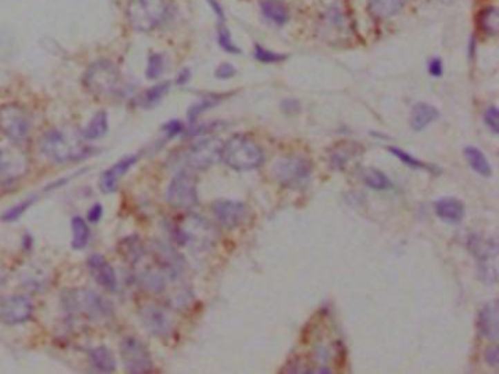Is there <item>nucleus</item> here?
<instances>
[{"instance_id": "nucleus-4", "label": "nucleus", "mask_w": 499, "mask_h": 374, "mask_svg": "<svg viewBox=\"0 0 499 374\" xmlns=\"http://www.w3.org/2000/svg\"><path fill=\"white\" fill-rule=\"evenodd\" d=\"M84 85L91 94L97 97L116 95L120 90V72L115 63L109 60H98L86 69L84 75Z\"/></svg>"}, {"instance_id": "nucleus-10", "label": "nucleus", "mask_w": 499, "mask_h": 374, "mask_svg": "<svg viewBox=\"0 0 499 374\" xmlns=\"http://www.w3.org/2000/svg\"><path fill=\"white\" fill-rule=\"evenodd\" d=\"M214 228L205 219L191 217L176 228V240L182 246L205 248L207 244L214 240Z\"/></svg>"}, {"instance_id": "nucleus-17", "label": "nucleus", "mask_w": 499, "mask_h": 374, "mask_svg": "<svg viewBox=\"0 0 499 374\" xmlns=\"http://www.w3.org/2000/svg\"><path fill=\"white\" fill-rule=\"evenodd\" d=\"M141 320L147 331L158 338H164L171 332V320L166 311L160 307L145 306L141 310Z\"/></svg>"}, {"instance_id": "nucleus-44", "label": "nucleus", "mask_w": 499, "mask_h": 374, "mask_svg": "<svg viewBox=\"0 0 499 374\" xmlns=\"http://www.w3.org/2000/svg\"><path fill=\"white\" fill-rule=\"evenodd\" d=\"M208 2H209V6L213 8V10H214V14H216L218 22H224V21H226V17H224V10H223V8L220 6V3L217 2V0H208Z\"/></svg>"}, {"instance_id": "nucleus-43", "label": "nucleus", "mask_w": 499, "mask_h": 374, "mask_svg": "<svg viewBox=\"0 0 499 374\" xmlns=\"http://www.w3.org/2000/svg\"><path fill=\"white\" fill-rule=\"evenodd\" d=\"M103 217V206L100 204H95L91 206V209L88 210V215H86V219L91 224H97Z\"/></svg>"}, {"instance_id": "nucleus-36", "label": "nucleus", "mask_w": 499, "mask_h": 374, "mask_svg": "<svg viewBox=\"0 0 499 374\" xmlns=\"http://www.w3.org/2000/svg\"><path fill=\"white\" fill-rule=\"evenodd\" d=\"M254 56L258 61H261V63H279V61H283L287 59L285 55H281V53H274L271 52V50L262 47L259 44H255V50H254Z\"/></svg>"}, {"instance_id": "nucleus-16", "label": "nucleus", "mask_w": 499, "mask_h": 374, "mask_svg": "<svg viewBox=\"0 0 499 374\" xmlns=\"http://www.w3.org/2000/svg\"><path fill=\"white\" fill-rule=\"evenodd\" d=\"M138 161V155H128L119 159L116 164L111 166L109 170H106L102 174V179H100V189L103 193H113L117 190L119 183L123 179L124 174H126Z\"/></svg>"}, {"instance_id": "nucleus-26", "label": "nucleus", "mask_w": 499, "mask_h": 374, "mask_svg": "<svg viewBox=\"0 0 499 374\" xmlns=\"http://www.w3.org/2000/svg\"><path fill=\"white\" fill-rule=\"evenodd\" d=\"M406 0H369V10L373 17L388 19L403 9Z\"/></svg>"}, {"instance_id": "nucleus-11", "label": "nucleus", "mask_w": 499, "mask_h": 374, "mask_svg": "<svg viewBox=\"0 0 499 374\" xmlns=\"http://www.w3.org/2000/svg\"><path fill=\"white\" fill-rule=\"evenodd\" d=\"M123 366L129 373H147L153 370V358L148 348L135 336H128L120 344Z\"/></svg>"}, {"instance_id": "nucleus-25", "label": "nucleus", "mask_w": 499, "mask_h": 374, "mask_svg": "<svg viewBox=\"0 0 499 374\" xmlns=\"http://www.w3.org/2000/svg\"><path fill=\"white\" fill-rule=\"evenodd\" d=\"M109 130V119L106 111H98L81 132V138L85 141H95L103 138Z\"/></svg>"}, {"instance_id": "nucleus-1", "label": "nucleus", "mask_w": 499, "mask_h": 374, "mask_svg": "<svg viewBox=\"0 0 499 374\" xmlns=\"http://www.w3.org/2000/svg\"><path fill=\"white\" fill-rule=\"evenodd\" d=\"M264 152L256 142L242 135H234L221 144L220 159L238 171L255 170L264 163Z\"/></svg>"}, {"instance_id": "nucleus-2", "label": "nucleus", "mask_w": 499, "mask_h": 374, "mask_svg": "<svg viewBox=\"0 0 499 374\" xmlns=\"http://www.w3.org/2000/svg\"><path fill=\"white\" fill-rule=\"evenodd\" d=\"M41 151L57 164L70 163L86 157V149L81 141L68 132L60 129H52L41 138Z\"/></svg>"}, {"instance_id": "nucleus-35", "label": "nucleus", "mask_w": 499, "mask_h": 374, "mask_svg": "<svg viewBox=\"0 0 499 374\" xmlns=\"http://www.w3.org/2000/svg\"><path fill=\"white\" fill-rule=\"evenodd\" d=\"M164 66H166V61H164L163 55H158V53L151 55L148 59V65H147V70H145L147 78L151 81L158 79L164 72Z\"/></svg>"}, {"instance_id": "nucleus-6", "label": "nucleus", "mask_w": 499, "mask_h": 374, "mask_svg": "<svg viewBox=\"0 0 499 374\" xmlns=\"http://www.w3.org/2000/svg\"><path fill=\"white\" fill-rule=\"evenodd\" d=\"M167 15L166 0H129L126 17L136 31H151L164 21Z\"/></svg>"}, {"instance_id": "nucleus-24", "label": "nucleus", "mask_w": 499, "mask_h": 374, "mask_svg": "<svg viewBox=\"0 0 499 374\" xmlns=\"http://www.w3.org/2000/svg\"><path fill=\"white\" fill-rule=\"evenodd\" d=\"M261 12L268 21L274 22L276 25H280V27L290 18L289 9H287L285 5L281 3L280 0H262Z\"/></svg>"}, {"instance_id": "nucleus-31", "label": "nucleus", "mask_w": 499, "mask_h": 374, "mask_svg": "<svg viewBox=\"0 0 499 374\" xmlns=\"http://www.w3.org/2000/svg\"><path fill=\"white\" fill-rule=\"evenodd\" d=\"M364 180L368 187L373 190H386L390 189L391 181L385 176V174L377 168H369L364 174Z\"/></svg>"}, {"instance_id": "nucleus-23", "label": "nucleus", "mask_w": 499, "mask_h": 374, "mask_svg": "<svg viewBox=\"0 0 499 374\" xmlns=\"http://www.w3.org/2000/svg\"><path fill=\"white\" fill-rule=\"evenodd\" d=\"M90 364L102 373H111L116 370V358L107 346H97L88 351Z\"/></svg>"}, {"instance_id": "nucleus-13", "label": "nucleus", "mask_w": 499, "mask_h": 374, "mask_svg": "<svg viewBox=\"0 0 499 374\" xmlns=\"http://www.w3.org/2000/svg\"><path fill=\"white\" fill-rule=\"evenodd\" d=\"M34 304L27 295L14 294L6 295L0 300V320L5 325H21L28 322L32 316Z\"/></svg>"}, {"instance_id": "nucleus-19", "label": "nucleus", "mask_w": 499, "mask_h": 374, "mask_svg": "<svg viewBox=\"0 0 499 374\" xmlns=\"http://www.w3.org/2000/svg\"><path fill=\"white\" fill-rule=\"evenodd\" d=\"M498 303L496 302H491L486 303L480 313H479V319H478V326H479V332L491 342H496L499 338V322H498Z\"/></svg>"}, {"instance_id": "nucleus-30", "label": "nucleus", "mask_w": 499, "mask_h": 374, "mask_svg": "<svg viewBox=\"0 0 499 374\" xmlns=\"http://www.w3.org/2000/svg\"><path fill=\"white\" fill-rule=\"evenodd\" d=\"M479 25L483 32L489 34V35H495L498 32V27H499L498 9L493 6L483 9L479 14Z\"/></svg>"}, {"instance_id": "nucleus-9", "label": "nucleus", "mask_w": 499, "mask_h": 374, "mask_svg": "<svg viewBox=\"0 0 499 374\" xmlns=\"http://www.w3.org/2000/svg\"><path fill=\"white\" fill-rule=\"evenodd\" d=\"M167 202L176 209H191L198 204L196 180L189 170H179L167 187Z\"/></svg>"}, {"instance_id": "nucleus-20", "label": "nucleus", "mask_w": 499, "mask_h": 374, "mask_svg": "<svg viewBox=\"0 0 499 374\" xmlns=\"http://www.w3.org/2000/svg\"><path fill=\"white\" fill-rule=\"evenodd\" d=\"M361 152H364V148L357 142L343 141L332 148V151L330 152V163L334 168L341 170Z\"/></svg>"}, {"instance_id": "nucleus-32", "label": "nucleus", "mask_w": 499, "mask_h": 374, "mask_svg": "<svg viewBox=\"0 0 499 374\" xmlns=\"http://www.w3.org/2000/svg\"><path fill=\"white\" fill-rule=\"evenodd\" d=\"M223 99L221 95H208L205 98H203L201 101L194 104L189 110H188V117L191 121H195L199 116H201L203 113H205L207 110L216 107L220 101Z\"/></svg>"}, {"instance_id": "nucleus-12", "label": "nucleus", "mask_w": 499, "mask_h": 374, "mask_svg": "<svg viewBox=\"0 0 499 374\" xmlns=\"http://www.w3.org/2000/svg\"><path fill=\"white\" fill-rule=\"evenodd\" d=\"M469 248L471 253L475 255L479 260L480 272L483 273L484 281H496V257H498V247L495 240H488L482 235L471 234L467 242Z\"/></svg>"}, {"instance_id": "nucleus-38", "label": "nucleus", "mask_w": 499, "mask_h": 374, "mask_svg": "<svg viewBox=\"0 0 499 374\" xmlns=\"http://www.w3.org/2000/svg\"><path fill=\"white\" fill-rule=\"evenodd\" d=\"M484 124L491 129L492 133H498L499 132V115H498V108L495 106H491L488 110L484 111Z\"/></svg>"}, {"instance_id": "nucleus-33", "label": "nucleus", "mask_w": 499, "mask_h": 374, "mask_svg": "<svg viewBox=\"0 0 499 374\" xmlns=\"http://www.w3.org/2000/svg\"><path fill=\"white\" fill-rule=\"evenodd\" d=\"M217 41H218L220 47H221L226 53H230V55H239V53H241V48L233 43L232 34H230V31L227 30L226 25H224V22H218Z\"/></svg>"}, {"instance_id": "nucleus-15", "label": "nucleus", "mask_w": 499, "mask_h": 374, "mask_svg": "<svg viewBox=\"0 0 499 374\" xmlns=\"http://www.w3.org/2000/svg\"><path fill=\"white\" fill-rule=\"evenodd\" d=\"M88 270L91 273V277L97 281L98 285H102L104 290L115 293L117 290V277L116 272L111 266L109 262L102 256V255H93L90 256L88 262Z\"/></svg>"}, {"instance_id": "nucleus-37", "label": "nucleus", "mask_w": 499, "mask_h": 374, "mask_svg": "<svg viewBox=\"0 0 499 374\" xmlns=\"http://www.w3.org/2000/svg\"><path fill=\"white\" fill-rule=\"evenodd\" d=\"M34 202H35V197L25 199V201H22L21 204L15 205L14 208L8 209V210L5 212V214H3L2 217H0V219L5 221V222H14V221L19 219V218L25 214V210H27Z\"/></svg>"}, {"instance_id": "nucleus-22", "label": "nucleus", "mask_w": 499, "mask_h": 374, "mask_svg": "<svg viewBox=\"0 0 499 374\" xmlns=\"http://www.w3.org/2000/svg\"><path fill=\"white\" fill-rule=\"evenodd\" d=\"M438 117H440V111L436 110L433 106H429L426 103H417L413 107V110H411L410 124L415 130L420 132L425 128H428L429 124L433 123Z\"/></svg>"}, {"instance_id": "nucleus-40", "label": "nucleus", "mask_w": 499, "mask_h": 374, "mask_svg": "<svg viewBox=\"0 0 499 374\" xmlns=\"http://www.w3.org/2000/svg\"><path fill=\"white\" fill-rule=\"evenodd\" d=\"M236 73H238V70H236V68H234L233 65H230V63H223V65H220V66L217 68L216 77H217L218 79H230V78L234 77Z\"/></svg>"}, {"instance_id": "nucleus-34", "label": "nucleus", "mask_w": 499, "mask_h": 374, "mask_svg": "<svg viewBox=\"0 0 499 374\" xmlns=\"http://www.w3.org/2000/svg\"><path fill=\"white\" fill-rule=\"evenodd\" d=\"M388 151H390L393 155H395L398 159H400L403 164H406V166H408V167H411V168H416V170H428V171L433 170V171H436V168H435V167H431V166L423 164L422 161L416 159L415 157H411L408 152L403 151V149H400V148L390 146V148H388Z\"/></svg>"}, {"instance_id": "nucleus-42", "label": "nucleus", "mask_w": 499, "mask_h": 374, "mask_svg": "<svg viewBox=\"0 0 499 374\" xmlns=\"http://www.w3.org/2000/svg\"><path fill=\"white\" fill-rule=\"evenodd\" d=\"M484 358H486V363H488L491 367H498L499 364V350L498 346L493 345L491 348H488L484 353Z\"/></svg>"}, {"instance_id": "nucleus-28", "label": "nucleus", "mask_w": 499, "mask_h": 374, "mask_svg": "<svg viewBox=\"0 0 499 374\" xmlns=\"http://www.w3.org/2000/svg\"><path fill=\"white\" fill-rule=\"evenodd\" d=\"M72 227V247L75 250H82L90 242V228L86 221L81 217H73L70 221Z\"/></svg>"}, {"instance_id": "nucleus-39", "label": "nucleus", "mask_w": 499, "mask_h": 374, "mask_svg": "<svg viewBox=\"0 0 499 374\" xmlns=\"http://www.w3.org/2000/svg\"><path fill=\"white\" fill-rule=\"evenodd\" d=\"M163 132L166 135V139H171L174 136H178L179 133L183 132V126L179 120H171L167 124H164Z\"/></svg>"}, {"instance_id": "nucleus-8", "label": "nucleus", "mask_w": 499, "mask_h": 374, "mask_svg": "<svg viewBox=\"0 0 499 374\" xmlns=\"http://www.w3.org/2000/svg\"><path fill=\"white\" fill-rule=\"evenodd\" d=\"M312 164L306 158L302 157H285L279 159L272 168V174L276 180L285 186L297 189L302 187L310 177Z\"/></svg>"}, {"instance_id": "nucleus-18", "label": "nucleus", "mask_w": 499, "mask_h": 374, "mask_svg": "<svg viewBox=\"0 0 499 374\" xmlns=\"http://www.w3.org/2000/svg\"><path fill=\"white\" fill-rule=\"evenodd\" d=\"M213 212L221 226L227 228H234L241 226L246 218V208L241 202L218 201L213 205Z\"/></svg>"}, {"instance_id": "nucleus-3", "label": "nucleus", "mask_w": 499, "mask_h": 374, "mask_svg": "<svg viewBox=\"0 0 499 374\" xmlns=\"http://www.w3.org/2000/svg\"><path fill=\"white\" fill-rule=\"evenodd\" d=\"M65 310L70 315L85 316L91 320H102L113 313L111 304L91 290H72L62 297Z\"/></svg>"}, {"instance_id": "nucleus-29", "label": "nucleus", "mask_w": 499, "mask_h": 374, "mask_svg": "<svg viewBox=\"0 0 499 374\" xmlns=\"http://www.w3.org/2000/svg\"><path fill=\"white\" fill-rule=\"evenodd\" d=\"M169 90H170V82H161L158 85L151 86V88L147 90L140 97V106L142 108L156 107L161 101V99L164 98V95L169 92Z\"/></svg>"}, {"instance_id": "nucleus-5", "label": "nucleus", "mask_w": 499, "mask_h": 374, "mask_svg": "<svg viewBox=\"0 0 499 374\" xmlns=\"http://www.w3.org/2000/svg\"><path fill=\"white\" fill-rule=\"evenodd\" d=\"M221 142L213 138L196 141L173 158V166L179 170H205L220 159Z\"/></svg>"}, {"instance_id": "nucleus-7", "label": "nucleus", "mask_w": 499, "mask_h": 374, "mask_svg": "<svg viewBox=\"0 0 499 374\" xmlns=\"http://www.w3.org/2000/svg\"><path fill=\"white\" fill-rule=\"evenodd\" d=\"M0 132L12 142H22L31 132L28 111L18 104L0 106Z\"/></svg>"}, {"instance_id": "nucleus-46", "label": "nucleus", "mask_w": 499, "mask_h": 374, "mask_svg": "<svg viewBox=\"0 0 499 374\" xmlns=\"http://www.w3.org/2000/svg\"><path fill=\"white\" fill-rule=\"evenodd\" d=\"M0 284H2V278H0Z\"/></svg>"}, {"instance_id": "nucleus-45", "label": "nucleus", "mask_w": 499, "mask_h": 374, "mask_svg": "<svg viewBox=\"0 0 499 374\" xmlns=\"http://www.w3.org/2000/svg\"><path fill=\"white\" fill-rule=\"evenodd\" d=\"M189 79H191V70H189V69H183V70L179 73V77L176 78V82H178L179 85H185Z\"/></svg>"}, {"instance_id": "nucleus-14", "label": "nucleus", "mask_w": 499, "mask_h": 374, "mask_svg": "<svg viewBox=\"0 0 499 374\" xmlns=\"http://www.w3.org/2000/svg\"><path fill=\"white\" fill-rule=\"evenodd\" d=\"M28 171V159L15 149H0V186H9Z\"/></svg>"}, {"instance_id": "nucleus-27", "label": "nucleus", "mask_w": 499, "mask_h": 374, "mask_svg": "<svg viewBox=\"0 0 499 374\" xmlns=\"http://www.w3.org/2000/svg\"><path fill=\"white\" fill-rule=\"evenodd\" d=\"M464 157L467 159L469 166L475 170L478 174L483 177H491L492 176V168L488 158L476 146H467L464 149Z\"/></svg>"}, {"instance_id": "nucleus-41", "label": "nucleus", "mask_w": 499, "mask_h": 374, "mask_svg": "<svg viewBox=\"0 0 499 374\" xmlns=\"http://www.w3.org/2000/svg\"><path fill=\"white\" fill-rule=\"evenodd\" d=\"M428 70H429V73L432 75V77H435V78L441 77L442 72H444L442 60H441V59H438V57H433V59H431V60H429V63H428Z\"/></svg>"}, {"instance_id": "nucleus-21", "label": "nucleus", "mask_w": 499, "mask_h": 374, "mask_svg": "<svg viewBox=\"0 0 499 374\" xmlns=\"http://www.w3.org/2000/svg\"><path fill=\"white\" fill-rule=\"evenodd\" d=\"M435 212L441 219L450 224H457L464 218V205L454 197H445L435 202Z\"/></svg>"}]
</instances>
